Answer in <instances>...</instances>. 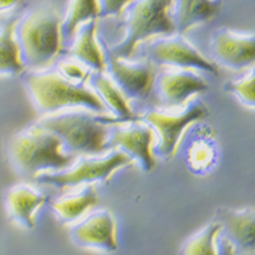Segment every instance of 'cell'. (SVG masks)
<instances>
[{"label": "cell", "instance_id": "cell-1", "mask_svg": "<svg viewBox=\"0 0 255 255\" xmlns=\"http://www.w3.org/2000/svg\"><path fill=\"white\" fill-rule=\"evenodd\" d=\"M63 18L49 3L38 4L16 22V40L27 71L49 70L63 48Z\"/></svg>", "mask_w": 255, "mask_h": 255}, {"label": "cell", "instance_id": "cell-2", "mask_svg": "<svg viewBox=\"0 0 255 255\" xmlns=\"http://www.w3.org/2000/svg\"><path fill=\"white\" fill-rule=\"evenodd\" d=\"M101 116L88 110L74 108L41 116L36 123L59 136L70 154L103 156L111 150V126Z\"/></svg>", "mask_w": 255, "mask_h": 255}, {"label": "cell", "instance_id": "cell-3", "mask_svg": "<svg viewBox=\"0 0 255 255\" xmlns=\"http://www.w3.org/2000/svg\"><path fill=\"white\" fill-rule=\"evenodd\" d=\"M25 84L36 110L42 115L82 108L104 115L107 108L93 88L70 82L57 70L27 71Z\"/></svg>", "mask_w": 255, "mask_h": 255}, {"label": "cell", "instance_id": "cell-4", "mask_svg": "<svg viewBox=\"0 0 255 255\" xmlns=\"http://www.w3.org/2000/svg\"><path fill=\"white\" fill-rule=\"evenodd\" d=\"M10 157L18 171L31 177L66 171L78 160L66 151L59 136L37 123L11 139Z\"/></svg>", "mask_w": 255, "mask_h": 255}, {"label": "cell", "instance_id": "cell-5", "mask_svg": "<svg viewBox=\"0 0 255 255\" xmlns=\"http://www.w3.org/2000/svg\"><path fill=\"white\" fill-rule=\"evenodd\" d=\"M171 7L172 0H134L123 12V37L111 51L116 56L130 59L142 42L175 34Z\"/></svg>", "mask_w": 255, "mask_h": 255}, {"label": "cell", "instance_id": "cell-6", "mask_svg": "<svg viewBox=\"0 0 255 255\" xmlns=\"http://www.w3.org/2000/svg\"><path fill=\"white\" fill-rule=\"evenodd\" d=\"M209 110L201 100L190 101L182 111L149 110L139 119L150 125L156 132L154 156L164 161L172 160L176 154L184 132L191 125L208 118Z\"/></svg>", "mask_w": 255, "mask_h": 255}, {"label": "cell", "instance_id": "cell-7", "mask_svg": "<svg viewBox=\"0 0 255 255\" xmlns=\"http://www.w3.org/2000/svg\"><path fill=\"white\" fill-rule=\"evenodd\" d=\"M132 162L125 151L114 149L103 156L78 157L66 171L42 173L34 179L41 184L57 188H78L99 182H108L114 173Z\"/></svg>", "mask_w": 255, "mask_h": 255}, {"label": "cell", "instance_id": "cell-8", "mask_svg": "<svg viewBox=\"0 0 255 255\" xmlns=\"http://www.w3.org/2000/svg\"><path fill=\"white\" fill-rule=\"evenodd\" d=\"M146 56L147 60L160 66H168L176 70H198L219 75L217 64L206 59L179 33L153 38L146 45Z\"/></svg>", "mask_w": 255, "mask_h": 255}, {"label": "cell", "instance_id": "cell-9", "mask_svg": "<svg viewBox=\"0 0 255 255\" xmlns=\"http://www.w3.org/2000/svg\"><path fill=\"white\" fill-rule=\"evenodd\" d=\"M107 70L111 79L127 100H146L156 85V74L150 60H130L116 56L105 47Z\"/></svg>", "mask_w": 255, "mask_h": 255}, {"label": "cell", "instance_id": "cell-10", "mask_svg": "<svg viewBox=\"0 0 255 255\" xmlns=\"http://www.w3.org/2000/svg\"><path fill=\"white\" fill-rule=\"evenodd\" d=\"M156 139L153 127L141 119L126 125L111 126V150L125 151L132 161L138 162L143 172H151L156 168Z\"/></svg>", "mask_w": 255, "mask_h": 255}, {"label": "cell", "instance_id": "cell-11", "mask_svg": "<svg viewBox=\"0 0 255 255\" xmlns=\"http://www.w3.org/2000/svg\"><path fill=\"white\" fill-rule=\"evenodd\" d=\"M70 236L75 245L85 249L115 253L119 247L116 220L108 209H99L86 214L70 227Z\"/></svg>", "mask_w": 255, "mask_h": 255}, {"label": "cell", "instance_id": "cell-12", "mask_svg": "<svg viewBox=\"0 0 255 255\" xmlns=\"http://www.w3.org/2000/svg\"><path fill=\"white\" fill-rule=\"evenodd\" d=\"M212 53L216 62L234 71L255 66V33H238L220 29L212 38Z\"/></svg>", "mask_w": 255, "mask_h": 255}, {"label": "cell", "instance_id": "cell-13", "mask_svg": "<svg viewBox=\"0 0 255 255\" xmlns=\"http://www.w3.org/2000/svg\"><path fill=\"white\" fill-rule=\"evenodd\" d=\"M158 97L164 107L177 110L193 101L194 96L209 89L206 79L194 70H176L162 73L156 79Z\"/></svg>", "mask_w": 255, "mask_h": 255}, {"label": "cell", "instance_id": "cell-14", "mask_svg": "<svg viewBox=\"0 0 255 255\" xmlns=\"http://www.w3.org/2000/svg\"><path fill=\"white\" fill-rule=\"evenodd\" d=\"M214 220L221 224L236 254L255 255V209L220 208Z\"/></svg>", "mask_w": 255, "mask_h": 255}, {"label": "cell", "instance_id": "cell-15", "mask_svg": "<svg viewBox=\"0 0 255 255\" xmlns=\"http://www.w3.org/2000/svg\"><path fill=\"white\" fill-rule=\"evenodd\" d=\"M45 194L37 191L29 184H16L5 194V209L12 223L23 229L36 227L37 212L47 203Z\"/></svg>", "mask_w": 255, "mask_h": 255}, {"label": "cell", "instance_id": "cell-16", "mask_svg": "<svg viewBox=\"0 0 255 255\" xmlns=\"http://www.w3.org/2000/svg\"><path fill=\"white\" fill-rule=\"evenodd\" d=\"M90 82L94 92L99 94L101 101L104 103L105 108L112 114V116H101L107 125H126L139 119L131 110L127 97L120 92L110 75L104 73H93Z\"/></svg>", "mask_w": 255, "mask_h": 255}, {"label": "cell", "instance_id": "cell-17", "mask_svg": "<svg viewBox=\"0 0 255 255\" xmlns=\"http://www.w3.org/2000/svg\"><path fill=\"white\" fill-rule=\"evenodd\" d=\"M68 55L85 64L93 73L107 71V56L97 38V21H90L79 27L68 48Z\"/></svg>", "mask_w": 255, "mask_h": 255}, {"label": "cell", "instance_id": "cell-18", "mask_svg": "<svg viewBox=\"0 0 255 255\" xmlns=\"http://www.w3.org/2000/svg\"><path fill=\"white\" fill-rule=\"evenodd\" d=\"M220 0H172L171 16L176 33L183 34L217 15Z\"/></svg>", "mask_w": 255, "mask_h": 255}, {"label": "cell", "instance_id": "cell-19", "mask_svg": "<svg viewBox=\"0 0 255 255\" xmlns=\"http://www.w3.org/2000/svg\"><path fill=\"white\" fill-rule=\"evenodd\" d=\"M99 203V195L96 191L94 184H88L78 187L75 193H68L62 195L60 198L53 201L51 208L57 220L62 224L73 225Z\"/></svg>", "mask_w": 255, "mask_h": 255}, {"label": "cell", "instance_id": "cell-20", "mask_svg": "<svg viewBox=\"0 0 255 255\" xmlns=\"http://www.w3.org/2000/svg\"><path fill=\"white\" fill-rule=\"evenodd\" d=\"M16 22L11 19L0 29V75H21L26 71L16 40Z\"/></svg>", "mask_w": 255, "mask_h": 255}, {"label": "cell", "instance_id": "cell-21", "mask_svg": "<svg viewBox=\"0 0 255 255\" xmlns=\"http://www.w3.org/2000/svg\"><path fill=\"white\" fill-rule=\"evenodd\" d=\"M99 18V0H70L62 22L63 40L73 41L79 27L90 21H97Z\"/></svg>", "mask_w": 255, "mask_h": 255}, {"label": "cell", "instance_id": "cell-22", "mask_svg": "<svg viewBox=\"0 0 255 255\" xmlns=\"http://www.w3.org/2000/svg\"><path fill=\"white\" fill-rule=\"evenodd\" d=\"M221 231V224L213 220L184 243L182 255H220L219 238Z\"/></svg>", "mask_w": 255, "mask_h": 255}, {"label": "cell", "instance_id": "cell-23", "mask_svg": "<svg viewBox=\"0 0 255 255\" xmlns=\"http://www.w3.org/2000/svg\"><path fill=\"white\" fill-rule=\"evenodd\" d=\"M210 136H195L187 146V162L191 171H208L216 158V147Z\"/></svg>", "mask_w": 255, "mask_h": 255}, {"label": "cell", "instance_id": "cell-24", "mask_svg": "<svg viewBox=\"0 0 255 255\" xmlns=\"http://www.w3.org/2000/svg\"><path fill=\"white\" fill-rule=\"evenodd\" d=\"M224 90L235 96L242 104L255 110V66L243 78L227 82Z\"/></svg>", "mask_w": 255, "mask_h": 255}, {"label": "cell", "instance_id": "cell-25", "mask_svg": "<svg viewBox=\"0 0 255 255\" xmlns=\"http://www.w3.org/2000/svg\"><path fill=\"white\" fill-rule=\"evenodd\" d=\"M56 70L67 81L77 85H86L92 78V74H93L90 68L86 67L85 64H82L71 56L57 63Z\"/></svg>", "mask_w": 255, "mask_h": 255}, {"label": "cell", "instance_id": "cell-26", "mask_svg": "<svg viewBox=\"0 0 255 255\" xmlns=\"http://www.w3.org/2000/svg\"><path fill=\"white\" fill-rule=\"evenodd\" d=\"M134 0H99L100 18L123 15L125 10Z\"/></svg>", "mask_w": 255, "mask_h": 255}, {"label": "cell", "instance_id": "cell-27", "mask_svg": "<svg viewBox=\"0 0 255 255\" xmlns=\"http://www.w3.org/2000/svg\"><path fill=\"white\" fill-rule=\"evenodd\" d=\"M219 253L220 255H236L234 246L231 245L227 238H219Z\"/></svg>", "mask_w": 255, "mask_h": 255}, {"label": "cell", "instance_id": "cell-28", "mask_svg": "<svg viewBox=\"0 0 255 255\" xmlns=\"http://www.w3.org/2000/svg\"><path fill=\"white\" fill-rule=\"evenodd\" d=\"M21 0H0V11H5L12 8L14 5H16Z\"/></svg>", "mask_w": 255, "mask_h": 255}, {"label": "cell", "instance_id": "cell-29", "mask_svg": "<svg viewBox=\"0 0 255 255\" xmlns=\"http://www.w3.org/2000/svg\"><path fill=\"white\" fill-rule=\"evenodd\" d=\"M0 29H1V25H0Z\"/></svg>", "mask_w": 255, "mask_h": 255}]
</instances>
